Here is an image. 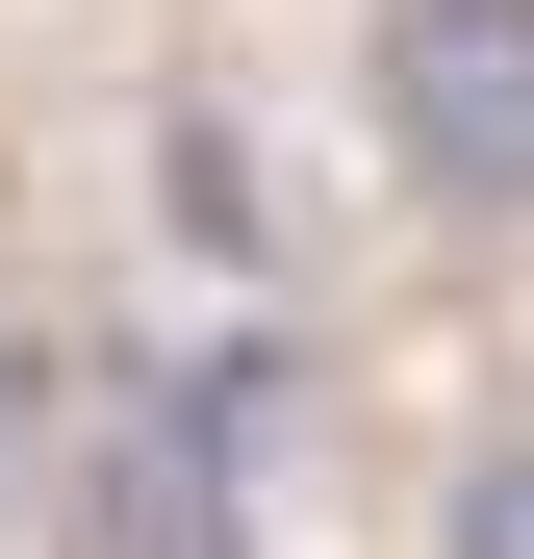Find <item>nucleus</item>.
<instances>
[{"label":"nucleus","mask_w":534,"mask_h":559,"mask_svg":"<svg viewBox=\"0 0 534 559\" xmlns=\"http://www.w3.org/2000/svg\"><path fill=\"white\" fill-rule=\"evenodd\" d=\"M382 153L407 204L534 229V0H382Z\"/></svg>","instance_id":"f03ea898"},{"label":"nucleus","mask_w":534,"mask_h":559,"mask_svg":"<svg viewBox=\"0 0 534 559\" xmlns=\"http://www.w3.org/2000/svg\"><path fill=\"white\" fill-rule=\"evenodd\" d=\"M432 559H534V432H459V457H432Z\"/></svg>","instance_id":"7ed1b4c3"},{"label":"nucleus","mask_w":534,"mask_h":559,"mask_svg":"<svg viewBox=\"0 0 534 559\" xmlns=\"http://www.w3.org/2000/svg\"><path fill=\"white\" fill-rule=\"evenodd\" d=\"M76 534H103V559H254V382H229V356H128V382H103Z\"/></svg>","instance_id":"f257e3e1"}]
</instances>
